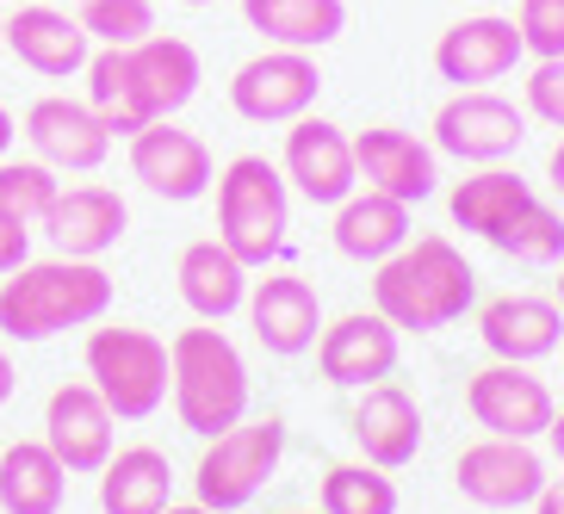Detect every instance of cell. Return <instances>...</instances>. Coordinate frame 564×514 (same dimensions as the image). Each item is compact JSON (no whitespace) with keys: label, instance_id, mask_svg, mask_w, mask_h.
<instances>
[{"label":"cell","instance_id":"38","mask_svg":"<svg viewBox=\"0 0 564 514\" xmlns=\"http://www.w3.org/2000/svg\"><path fill=\"white\" fill-rule=\"evenodd\" d=\"M13 136H19V118L7 112V106H0V162H7V155H13Z\"/></svg>","mask_w":564,"mask_h":514},{"label":"cell","instance_id":"19","mask_svg":"<svg viewBox=\"0 0 564 514\" xmlns=\"http://www.w3.org/2000/svg\"><path fill=\"white\" fill-rule=\"evenodd\" d=\"M37 230L56 242V254H75V261H100L106 249H118V236L131 230V205L124 193L100 181H82V186H63L56 205L44 211Z\"/></svg>","mask_w":564,"mask_h":514},{"label":"cell","instance_id":"44","mask_svg":"<svg viewBox=\"0 0 564 514\" xmlns=\"http://www.w3.org/2000/svg\"><path fill=\"white\" fill-rule=\"evenodd\" d=\"M558 310H564V273H558Z\"/></svg>","mask_w":564,"mask_h":514},{"label":"cell","instance_id":"15","mask_svg":"<svg viewBox=\"0 0 564 514\" xmlns=\"http://www.w3.org/2000/svg\"><path fill=\"white\" fill-rule=\"evenodd\" d=\"M25 143H32V155L44 167H56V174H94V167H106V155H112L106 118L87 100H68V94L32 100V112H25Z\"/></svg>","mask_w":564,"mask_h":514},{"label":"cell","instance_id":"13","mask_svg":"<svg viewBox=\"0 0 564 514\" xmlns=\"http://www.w3.org/2000/svg\"><path fill=\"white\" fill-rule=\"evenodd\" d=\"M453 483H459L465 502L478 508H521L546 490V459L533 452V440H502V434H484L459 452L453 464Z\"/></svg>","mask_w":564,"mask_h":514},{"label":"cell","instance_id":"40","mask_svg":"<svg viewBox=\"0 0 564 514\" xmlns=\"http://www.w3.org/2000/svg\"><path fill=\"white\" fill-rule=\"evenodd\" d=\"M546 440H552V459H558V464H564V409H558V415H552V428H546Z\"/></svg>","mask_w":564,"mask_h":514},{"label":"cell","instance_id":"34","mask_svg":"<svg viewBox=\"0 0 564 514\" xmlns=\"http://www.w3.org/2000/svg\"><path fill=\"white\" fill-rule=\"evenodd\" d=\"M521 44H528L533 63H546V56H564V0H521Z\"/></svg>","mask_w":564,"mask_h":514},{"label":"cell","instance_id":"8","mask_svg":"<svg viewBox=\"0 0 564 514\" xmlns=\"http://www.w3.org/2000/svg\"><path fill=\"white\" fill-rule=\"evenodd\" d=\"M528 143V112L490 87H459L441 112H434V150L465 167H497Z\"/></svg>","mask_w":564,"mask_h":514},{"label":"cell","instance_id":"20","mask_svg":"<svg viewBox=\"0 0 564 514\" xmlns=\"http://www.w3.org/2000/svg\"><path fill=\"white\" fill-rule=\"evenodd\" d=\"M434 143L398 131V124H372V131L354 136V167L372 193H391L403 205H422L441 186V162H434Z\"/></svg>","mask_w":564,"mask_h":514},{"label":"cell","instance_id":"46","mask_svg":"<svg viewBox=\"0 0 564 514\" xmlns=\"http://www.w3.org/2000/svg\"><path fill=\"white\" fill-rule=\"evenodd\" d=\"M285 514H304V508H285ZM316 514H323V508H316Z\"/></svg>","mask_w":564,"mask_h":514},{"label":"cell","instance_id":"43","mask_svg":"<svg viewBox=\"0 0 564 514\" xmlns=\"http://www.w3.org/2000/svg\"><path fill=\"white\" fill-rule=\"evenodd\" d=\"M0 51H7V13H0Z\"/></svg>","mask_w":564,"mask_h":514},{"label":"cell","instance_id":"22","mask_svg":"<svg viewBox=\"0 0 564 514\" xmlns=\"http://www.w3.org/2000/svg\"><path fill=\"white\" fill-rule=\"evenodd\" d=\"M7 51L32 68V75H44V81H68V75H82V68H87L94 37L82 32V19H75V13L32 0V7L7 13Z\"/></svg>","mask_w":564,"mask_h":514},{"label":"cell","instance_id":"45","mask_svg":"<svg viewBox=\"0 0 564 514\" xmlns=\"http://www.w3.org/2000/svg\"><path fill=\"white\" fill-rule=\"evenodd\" d=\"M186 7H217V0H186Z\"/></svg>","mask_w":564,"mask_h":514},{"label":"cell","instance_id":"28","mask_svg":"<svg viewBox=\"0 0 564 514\" xmlns=\"http://www.w3.org/2000/svg\"><path fill=\"white\" fill-rule=\"evenodd\" d=\"M174 502V464L155 447H118L100 464V514H162Z\"/></svg>","mask_w":564,"mask_h":514},{"label":"cell","instance_id":"31","mask_svg":"<svg viewBox=\"0 0 564 514\" xmlns=\"http://www.w3.org/2000/svg\"><path fill=\"white\" fill-rule=\"evenodd\" d=\"M490 249L521 261V266H558L564 261V217L552 211L546 199H528L497 236H490Z\"/></svg>","mask_w":564,"mask_h":514},{"label":"cell","instance_id":"42","mask_svg":"<svg viewBox=\"0 0 564 514\" xmlns=\"http://www.w3.org/2000/svg\"><path fill=\"white\" fill-rule=\"evenodd\" d=\"M162 514H217V508H205V502H167Z\"/></svg>","mask_w":564,"mask_h":514},{"label":"cell","instance_id":"18","mask_svg":"<svg viewBox=\"0 0 564 514\" xmlns=\"http://www.w3.org/2000/svg\"><path fill=\"white\" fill-rule=\"evenodd\" d=\"M249 329L267 353L280 360H299V353L316 348L323 335V304H316V285L304 273H267V280L249 285Z\"/></svg>","mask_w":564,"mask_h":514},{"label":"cell","instance_id":"29","mask_svg":"<svg viewBox=\"0 0 564 514\" xmlns=\"http://www.w3.org/2000/svg\"><path fill=\"white\" fill-rule=\"evenodd\" d=\"M528 199H533V186L521 181L514 167L497 162V167L465 174V181L447 193V211H453V223H459V230H471V236H484V242H490V236H497Z\"/></svg>","mask_w":564,"mask_h":514},{"label":"cell","instance_id":"10","mask_svg":"<svg viewBox=\"0 0 564 514\" xmlns=\"http://www.w3.org/2000/svg\"><path fill=\"white\" fill-rule=\"evenodd\" d=\"M465 409H471V422H478L484 434H502V440H540V434L552 428L558 403H552L546 379H533L528 365L497 360V365H484V372H471V384H465Z\"/></svg>","mask_w":564,"mask_h":514},{"label":"cell","instance_id":"1","mask_svg":"<svg viewBox=\"0 0 564 514\" xmlns=\"http://www.w3.org/2000/svg\"><path fill=\"white\" fill-rule=\"evenodd\" d=\"M87 106L106 118L112 136H137L155 118H174L181 106H193L205 68L199 51L186 37L150 32L143 44H94L87 56Z\"/></svg>","mask_w":564,"mask_h":514},{"label":"cell","instance_id":"33","mask_svg":"<svg viewBox=\"0 0 564 514\" xmlns=\"http://www.w3.org/2000/svg\"><path fill=\"white\" fill-rule=\"evenodd\" d=\"M75 19L94 44H143L155 32L150 0H75Z\"/></svg>","mask_w":564,"mask_h":514},{"label":"cell","instance_id":"24","mask_svg":"<svg viewBox=\"0 0 564 514\" xmlns=\"http://www.w3.org/2000/svg\"><path fill=\"white\" fill-rule=\"evenodd\" d=\"M174 285H181V304L199 322H224V316H236L242 304H249V266L236 261L217 236H205V242H186L181 249V266H174Z\"/></svg>","mask_w":564,"mask_h":514},{"label":"cell","instance_id":"23","mask_svg":"<svg viewBox=\"0 0 564 514\" xmlns=\"http://www.w3.org/2000/svg\"><path fill=\"white\" fill-rule=\"evenodd\" d=\"M478 335L497 360L533 365V360H546V353L564 348V310H558V298L502 292V298H490L478 310Z\"/></svg>","mask_w":564,"mask_h":514},{"label":"cell","instance_id":"7","mask_svg":"<svg viewBox=\"0 0 564 514\" xmlns=\"http://www.w3.org/2000/svg\"><path fill=\"white\" fill-rule=\"evenodd\" d=\"M285 459V422L280 415H242L236 428L212 434L199 452V471H193V502L217 514H236L261 496V483L280 471Z\"/></svg>","mask_w":564,"mask_h":514},{"label":"cell","instance_id":"5","mask_svg":"<svg viewBox=\"0 0 564 514\" xmlns=\"http://www.w3.org/2000/svg\"><path fill=\"white\" fill-rule=\"evenodd\" d=\"M285 230H292V193H285V174L267 155H236L224 174H217V242L249 266L280 261Z\"/></svg>","mask_w":564,"mask_h":514},{"label":"cell","instance_id":"11","mask_svg":"<svg viewBox=\"0 0 564 514\" xmlns=\"http://www.w3.org/2000/svg\"><path fill=\"white\" fill-rule=\"evenodd\" d=\"M44 447L63 459L68 478H100V464L118 452V415L94 384H56L44 403Z\"/></svg>","mask_w":564,"mask_h":514},{"label":"cell","instance_id":"26","mask_svg":"<svg viewBox=\"0 0 564 514\" xmlns=\"http://www.w3.org/2000/svg\"><path fill=\"white\" fill-rule=\"evenodd\" d=\"M249 32H261L280 51H323L348 32V0H242Z\"/></svg>","mask_w":564,"mask_h":514},{"label":"cell","instance_id":"4","mask_svg":"<svg viewBox=\"0 0 564 514\" xmlns=\"http://www.w3.org/2000/svg\"><path fill=\"white\" fill-rule=\"evenodd\" d=\"M167 365H174V415H181L186 434H212L236 428L249 415V360L236 353V341L217 322H199V329H181L167 341Z\"/></svg>","mask_w":564,"mask_h":514},{"label":"cell","instance_id":"30","mask_svg":"<svg viewBox=\"0 0 564 514\" xmlns=\"http://www.w3.org/2000/svg\"><path fill=\"white\" fill-rule=\"evenodd\" d=\"M316 508L323 514H398V483L379 464H329L323 471V490H316Z\"/></svg>","mask_w":564,"mask_h":514},{"label":"cell","instance_id":"25","mask_svg":"<svg viewBox=\"0 0 564 514\" xmlns=\"http://www.w3.org/2000/svg\"><path fill=\"white\" fill-rule=\"evenodd\" d=\"M410 242V205L391 199V193H372V186H354L348 199L335 205V249L360 266H379Z\"/></svg>","mask_w":564,"mask_h":514},{"label":"cell","instance_id":"12","mask_svg":"<svg viewBox=\"0 0 564 514\" xmlns=\"http://www.w3.org/2000/svg\"><path fill=\"white\" fill-rule=\"evenodd\" d=\"M280 174L285 186H299L311 205H341L360 186V167H354V136L329 118H292L285 131V150H280Z\"/></svg>","mask_w":564,"mask_h":514},{"label":"cell","instance_id":"16","mask_svg":"<svg viewBox=\"0 0 564 514\" xmlns=\"http://www.w3.org/2000/svg\"><path fill=\"white\" fill-rule=\"evenodd\" d=\"M398 329L384 322L379 310H348L323 322L316 335V365L335 391H366V384H384L398 372Z\"/></svg>","mask_w":564,"mask_h":514},{"label":"cell","instance_id":"39","mask_svg":"<svg viewBox=\"0 0 564 514\" xmlns=\"http://www.w3.org/2000/svg\"><path fill=\"white\" fill-rule=\"evenodd\" d=\"M546 181H552V193H564V131H558V150L546 162Z\"/></svg>","mask_w":564,"mask_h":514},{"label":"cell","instance_id":"35","mask_svg":"<svg viewBox=\"0 0 564 514\" xmlns=\"http://www.w3.org/2000/svg\"><path fill=\"white\" fill-rule=\"evenodd\" d=\"M528 112L546 118L552 131H564V56L533 63V75H528Z\"/></svg>","mask_w":564,"mask_h":514},{"label":"cell","instance_id":"41","mask_svg":"<svg viewBox=\"0 0 564 514\" xmlns=\"http://www.w3.org/2000/svg\"><path fill=\"white\" fill-rule=\"evenodd\" d=\"M13 379H19V372H13V360H7V348H0V403L13 397Z\"/></svg>","mask_w":564,"mask_h":514},{"label":"cell","instance_id":"3","mask_svg":"<svg viewBox=\"0 0 564 514\" xmlns=\"http://www.w3.org/2000/svg\"><path fill=\"white\" fill-rule=\"evenodd\" d=\"M112 310V273L100 261H25L0 280V335L7 341H51L63 329H94Z\"/></svg>","mask_w":564,"mask_h":514},{"label":"cell","instance_id":"36","mask_svg":"<svg viewBox=\"0 0 564 514\" xmlns=\"http://www.w3.org/2000/svg\"><path fill=\"white\" fill-rule=\"evenodd\" d=\"M25 261H32V223L13 217V211H0V280L19 273Z\"/></svg>","mask_w":564,"mask_h":514},{"label":"cell","instance_id":"27","mask_svg":"<svg viewBox=\"0 0 564 514\" xmlns=\"http://www.w3.org/2000/svg\"><path fill=\"white\" fill-rule=\"evenodd\" d=\"M68 471L44 440L0 447V514H63Z\"/></svg>","mask_w":564,"mask_h":514},{"label":"cell","instance_id":"17","mask_svg":"<svg viewBox=\"0 0 564 514\" xmlns=\"http://www.w3.org/2000/svg\"><path fill=\"white\" fill-rule=\"evenodd\" d=\"M528 56L521 44V25L502 13H471V19H453L441 44H434V68H441V81L453 87H490L502 75H514V63Z\"/></svg>","mask_w":564,"mask_h":514},{"label":"cell","instance_id":"37","mask_svg":"<svg viewBox=\"0 0 564 514\" xmlns=\"http://www.w3.org/2000/svg\"><path fill=\"white\" fill-rule=\"evenodd\" d=\"M533 514H564V478H546V490L533 496Z\"/></svg>","mask_w":564,"mask_h":514},{"label":"cell","instance_id":"6","mask_svg":"<svg viewBox=\"0 0 564 514\" xmlns=\"http://www.w3.org/2000/svg\"><path fill=\"white\" fill-rule=\"evenodd\" d=\"M87 384L106 397V409L118 422H150L167 403V384H174V365H167V341L150 329H131V322H100L87 329Z\"/></svg>","mask_w":564,"mask_h":514},{"label":"cell","instance_id":"9","mask_svg":"<svg viewBox=\"0 0 564 514\" xmlns=\"http://www.w3.org/2000/svg\"><path fill=\"white\" fill-rule=\"evenodd\" d=\"M323 94V68H316L311 51H280V44H267L261 56L230 75V106L236 118H249V124H292L304 118Z\"/></svg>","mask_w":564,"mask_h":514},{"label":"cell","instance_id":"21","mask_svg":"<svg viewBox=\"0 0 564 514\" xmlns=\"http://www.w3.org/2000/svg\"><path fill=\"white\" fill-rule=\"evenodd\" d=\"M354 447H360L366 464H379V471H403V464L422 452V409L403 384H366L360 403H354Z\"/></svg>","mask_w":564,"mask_h":514},{"label":"cell","instance_id":"14","mask_svg":"<svg viewBox=\"0 0 564 514\" xmlns=\"http://www.w3.org/2000/svg\"><path fill=\"white\" fill-rule=\"evenodd\" d=\"M131 143V174L143 186H150L155 199L167 205H193L212 193V150H205V136L181 131L174 118H155V124H143L137 136H124Z\"/></svg>","mask_w":564,"mask_h":514},{"label":"cell","instance_id":"32","mask_svg":"<svg viewBox=\"0 0 564 514\" xmlns=\"http://www.w3.org/2000/svg\"><path fill=\"white\" fill-rule=\"evenodd\" d=\"M56 193H63V181H56V167H44L32 155V162H0V211H13V217H25V223H44V211L56 205Z\"/></svg>","mask_w":564,"mask_h":514},{"label":"cell","instance_id":"2","mask_svg":"<svg viewBox=\"0 0 564 514\" xmlns=\"http://www.w3.org/2000/svg\"><path fill=\"white\" fill-rule=\"evenodd\" d=\"M471 298H478V273H471V261L453 249L447 236H415L372 273V310L398 335L447 329V322H459L471 310Z\"/></svg>","mask_w":564,"mask_h":514}]
</instances>
